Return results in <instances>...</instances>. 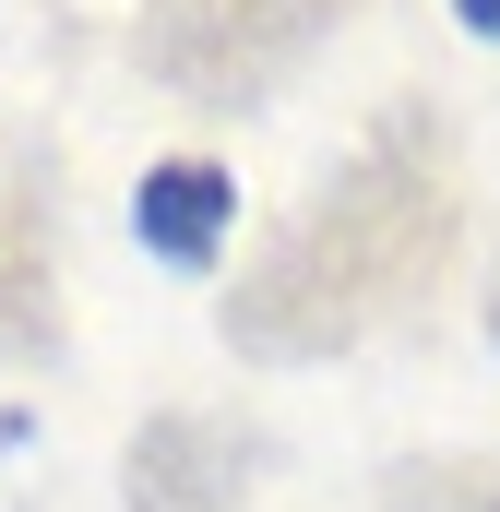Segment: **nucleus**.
<instances>
[{"instance_id":"1","label":"nucleus","mask_w":500,"mask_h":512,"mask_svg":"<svg viewBox=\"0 0 500 512\" xmlns=\"http://www.w3.org/2000/svg\"><path fill=\"white\" fill-rule=\"evenodd\" d=\"M453 227H465V203H453V143L429 108H405V120H381L322 191H310V215L262 251L239 298H227V346L250 358H334V346H358L381 310H405L441 262H453Z\"/></svg>"},{"instance_id":"2","label":"nucleus","mask_w":500,"mask_h":512,"mask_svg":"<svg viewBox=\"0 0 500 512\" xmlns=\"http://www.w3.org/2000/svg\"><path fill=\"white\" fill-rule=\"evenodd\" d=\"M322 24H334V0H143L131 48H143V72H155L167 96H191V108H250Z\"/></svg>"},{"instance_id":"3","label":"nucleus","mask_w":500,"mask_h":512,"mask_svg":"<svg viewBox=\"0 0 500 512\" xmlns=\"http://www.w3.org/2000/svg\"><path fill=\"white\" fill-rule=\"evenodd\" d=\"M227 227H239V191H227V167H203V155H167V167H143V191H131V239H143L155 262L203 274V262L227 251Z\"/></svg>"},{"instance_id":"4","label":"nucleus","mask_w":500,"mask_h":512,"mask_svg":"<svg viewBox=\"0 0 500 512\" xmlns=\"http://www.w3.org/2000/svg\"><path fill=\"white\" fill-rule=\"evenodd\" d=\"M60 346V274H48V227L24 191H0V358H48Z\"/></svg>"},{"instance_id":"5","label":"nucleus","mask_w":500,"mask_h":512,"mask_svg":"<svg viewBox=\"0 0 500 512\" xmlns=\"http://www.w3.org/2000/svg\"><path fill=\"white\" fill-rule=\"evenodd\" d=\"M227 489H239V465H227L215 429L167 417V429L131 441V512H227Z\"/></svg>"},{"instance_id":"6","label":"nucleus","mask_w":500,"mask_h":512,"mask_svg":"<svg viewBox=\"0 0 500 512\" xmlns=\"http://www.w3.org/2000/svg\"><path fill=\"white\" fill-rule=\"evenodd\" d=\"M453 12H465V24H477V36H500V0H453Z\"/></svg>"}]
</instances>
